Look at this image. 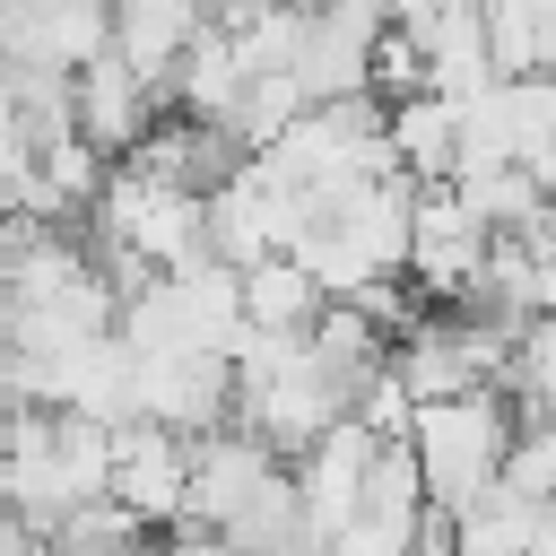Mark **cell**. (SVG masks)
I'll return each mask as SVG.
<instances>
[{
	"label": "cell",
	"mask_w": 556,
	"mask_h": 556,
	"mask_svg": "<svg viewBox=\"0 0 556 556\" xmlns=\"http://www.w3.org/2000/svg\"><path fill=\"white\" fill-rule=\"evenodd\" d=\"M243 87H252V70H243L235 26H200V43H191L182 70H174V113H191V122H226V130H235Z\"/></svg>",
	"instance_id": "10"
},
{
	"label": "cell",
	"mask_w": 556,
	"mask_h": 556,
	"mask_svg": "<svg viewBox=\"0 0 556 556\" xmlns=\"http://www.w3.org/2000/svg\"><path fill=\"white\" fill-rule=\"evenodd\" d=\"M200 26H208L200 0H113V52H122L156 96H174V70H182V52L200 43Z\"/></svg>",
	"instance_id": "8"
},
{
	"label": "cell",
	"mask_w": 556,
	"mask_h": 556,
	"mask_svg": "<svg viewBox=\"0 0 556 556\" xmlns=\"http://www.w3.org/2000/svg\"><path fill=\"white\" fill-rule=\"evenodd\" d=\"M156 556H235V547H226L217 530H174V539H165Z\"/></svg>",
	"instance_id": "17"
},
{
	"label": "cell",
	"mask_w": 556,
	"mask_h": 556,
	"mask_svg": "<svg viewBox=\"0 0 556 556\" xmlns=\"http://www.w3.org/2000/svg\"><path fill=\"white\" fill-rule=\"evenodd\" d=\"M521 165H530V182H539V191H556V130H547V139H539Z\"/></svg>",
	"instance_id": "18"
},
{
	"label": "cell",
	"mask_w": 556,
	"mask_h": 556,
	"mask_svg": "<svg viewBox=\"0 0 556 556\" xmlns=\"http://www.w3.org/2000/svg\"><path fill=\"white\" fill-rule=\"evenodd\" d=\"M148 122H156V87H148L122 52H96V61L78 70V130H87L104 156H130V148L148 139Z\"/></svg>",
	"instance_id": "9"
},
{
	"label": "cell",
	"mask_w": 556,
	"mask_h": 556,
	"mask_svg": "<svg viewBox=\"0 0 556 556\" xmlns=\"http://www.w3.org/2000/svg\"><path fill=\"white\" fill-rule=\"evenodd\" d=\"M330 313V287L295 261V252H269V261H252L243 269V321H261V330H313Z\"/></svg>",
	"instance_id": "12"
},
{
	"label": "cell",
	"mask_w": 556,
	"mask_h": 556,
	"mask_svg": "<svg viewBox=\"0 0 556 556\" xmlns=\"http://www.w3.org/2000/svg\"><path fill=\"white\" fill-rule=\"evenodd\" d=\"M408 443H417L426 495L460 513V504H478V495L504 478V460H513V443H521V400H513L504 382H478V391H452V400H417Z\"/></svg>",
	"instance_id": "1"
},
{
	"label": "cell",
	"mask_w": 556,
	"mask_h": 556,
	"mask_svg": "<svg viewBox=\"0 0 556 556\" xmlns=\"http://www.w3.org/2000/svg\"><path fill=\"white\" fill-rule=\"evenodd\" d=\"M521 426H539V443L556 452V408H539V417H521Z\"/></svg>",
	"instance_id": "20"
},
{
	"label": "cell",
	"mask_w": 556,
	"mask_h": 556,
	"mask_svg": "<svg viewBox=\"0 0 556 556\" xmlns=\"http://www.w3.org/2000/svg\"><path fill=\"white\" fill-rule=\"evenodd\" d=\"M486 226H478V208L452 191V182H426L417 191V217H408V278H417V295L426 304H469V287H478V269H486Z\"/></svg>",
	"instance_id": "3"
},
{
	"label": "cell",
	"mask_w": 556,
	"mask_h": 556,
	"mask_svg": "<svg viewBox=\"0 0 556 556\" xmlns=\"http://www.w3.org/2000/svg\"><path fill=\"white\" fill-rule=\"evenodd\" d=\"M339 417H348V400L330 391V374L313 365V348H295L287 365H269V374L235 382V426H252L278 460L313 452V443H321V426H339Z\"/></svg>",
	"instance_id": "2"
},
{
	"label": "cell",
	"mask_w": 556,
	"mask_h": 556,
	"mask_svg": "<svg viewBox=\"0 0 556 556\" xmlns=\"http://www.w3.org/2000/svg\"><path fill=\"white\" fill-rule=\"evenodd\" d=\"M391 156H400V174L426 191V182H452L460 174V104L452 96H408V104H391Z\"/></svg>",
	"instance_id": "11"
},
{
	"label": "cell",
	"mask_w": 556,
	"mask_h": 556,
	"mask_svg": "<svg viewBox=\"0 0 556 556\" xmlns=\"http://www.w3.org/2000/svg\"><path fill=\"white\" fill-rule=\"evenodd\" d=\"M26 9H43V0H0V17H26Z\"/></svg>",
	"instance_id": "21"
},
{
	"label": "cell",
	"mask_w": 556,
	"mask_h": 556,
	"mask_svg": "<svg viewBox=\"0 0 556 556\" xmlns=\"http://www.w3.org/2000/svg\"><path fill=\"white\" fill-rule=\"evenodd\" d=\"M365 87H374L382 104H408V96H426V35H417V26H391V17H382Z\"/></svg>",
	"instance_id": "14"
},
{
	"label": "cell",
	"mask_w": 556,
	"mask_h": 556,
	"mask_svg": "<svg viewBox=\"0 0 556 556\" xmlns=\"http://www.w3.org/2000/svg\"><path fill=\"white\" fill-rule=\"evenodd\" d=\"M148 530H174L182 521V495H191V434L156 426V417H130L113 426V486Z\"/></svg>",
	"instance_id": "5"
},
{
	"label": "cell",
	"mask_w": 556,
	"mask_h": 556,
	"mask_svg": "<svg viewBox=\"0 0 556 556\" xmlns=\"http://www.w3.org/2000/svg\"><path fill=\"white\" fill-rule=\"evenodd\" d=\"M417 521H426V513H374V504H356V513L330 530V556H408V547H417Z\"/></svg>",
	"instance_id": "15"
},
{
	"label": "cell",
	"mask_w": 556,
	"mask_h": 556,
	"mask_svg": "<svg viewBox=\"0 0 556 556\" xmlns=\"http://www.w3.org/2000/svg\"><path fill=\"white\" fill-rule=\"evenodd\" d=\"M374 452H382V434H374L365 417H339V426H321L313 452H295V486H304V513H313L321 539L365 504V469H374Z\"/></svg>",
	"instance_id": "7"
},
{
	"label": "cell",
	"mask_w": 556,
	"mask_h": 556,
	"mask_svg": "<svg viewBox=\"0 0 556 556\" xmlns=\"http://www.w3.org/2000/svg\"><path fill=\"white\" fill-rule=\"evenodd\" d=\"M539 313H547V321H556V252H547V261H539Z\"/></svg>",
	"instance_id": "19"
},
{
	"label": "cell",
	"mask_w": 556,
	"mask_h": 556,
	"mask_svg": "<svg viewBox=\"0 0 556 556\" xmlns=\"http://www.w3.org/2000/svg\"><path fill=\"white\" fill-rule=\"evenodd\" d=\"M504 391L521 400V417L556 408V321H547V313H530V321H521V339H513V365H504Z\"/></svg>",
	"instance_id": "13"
},
{
	"label": "cell",
	"mask_w": 556,
	"mask_h": 556,
	"mask_svg": "<svg viewBox=\"0 0 556 556\" xmlns=\"http://www.w3.org/2000/svg\"><path fill=\"white\" fill-rule=\"evenodd\" d=\"M269 469H278V452H269L252 426H208V434H191V495H182V521H174V530H226Z\"/></svg>",
	"instance_id": "6"
},
{
	"label": "cell",
	"mask_w": 556,
	"mask_h": 556,
	"mask_svg": "<svg viewBox=\"0 0 556 556\" xmlns=\"http://www.w3.org/2000/svg\"><path fill=\"white\" fill-rule=\"evenodd\" d=\"M139 417L174 434H208L235 417V356L208 348H139Z\"/></svg>",
	"instance_id": "4"
},
{
	"label": "cell",
	"mask_w": 556,
	"mask_h": 556,
	"mask_svg": "<svg viewBox=\"0 0 556 556\" xmlns=\"http://www.w3.org/2000/svg\"><path fill=\"white\" fill-rule=\"evenodd\" d=\"M348 417H365L382 443H408V426H417V391L400 382V365H382V374H365V382H356Z\"/></svg>",
	"instance_id": "16"
}]
</instances>
